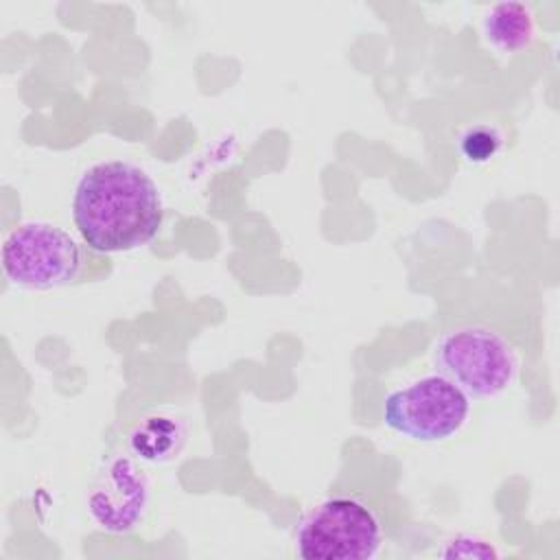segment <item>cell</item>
Listing matches in <instances>:
<instances>
[{"label":"cell","instance_id":"cell-1","mask_svg":"<svg viewBox=\"0 0 560 560\" xmlns=\"http://www.w3.org/2000/svg\"><path fill=\"white\" fill-rule=\"evenodd\" d=\"M72 219L94 252H129L149 243L164 219L155 182L136 164L103 162L77 184Z\"/></svg>","mask_w":560,"mask_h":560},{"label":"cell","instance_id":"cell-2","mask_svg":"<svg viewBox=\"0 0 560 560\" xmlns=\"http://www.w3.org/2000/svg\"><path fill=\"white\" fill-rule=\"evenodd\" d=\"M433 365L468 398H494L518 374L512 343L497 330L477 324L444 332L433 348Z\"/></svg>","mask_w":560,"mask_h":560},{"label":"cell","instance_id":"cell-3","mask_svg":"<svg viewBox=\"0 0 560 560\" xmlns=\"http://www.w3.org/2000/svg\"><path fill=\"white\" fill-rule=\"evenodd\" d=\"M381 542L378 516L354 497L322 501L295 532V547L304 560H368L376 556Z\"/></svg>","mask_w":560,"mask_h":560},{"label":"cell","instance_id":"cell-4","mask_svg":"<svg viewBox=\"0 0 560 560\" xmlns=\"http://www.w3.org/2000/svg\"><path fill=\"white\" fill-rule=\"evenodd\" d=\"M2 271L24 289L66 287L83 276L85 249L57 225L22 223L4 238Z\"/></svg>","mask_w":560,"mask_h":560},{"label":"cell","instance_id":"cell-5","mask_svg":"<svg viewBox=\"0 0 560 560\" xmlns=\"http://www.w3.org/2000/svg\"><path fill=\"white\" fill-rule=\"evenodd\" d=\"M468 411V396L442 374L422 376L383 400V422L418 442H440L455 435Z\"/></svg>","mask_w":560,"mask_h":560},{"label":"cell","instance_id":"cell-6","mask_svg":"<svg viewBox=\"0 0 560 560\" xmlns=\"http://www.w3.org/2000/svg\"><path fill=\"white\" fill-rule=\"evenodd\" d=\"M149 505V481L136 457L116 455L98 472L88 494L92 521L112 534L138 527Z\"/></svg>","mask_w":560,"mask_h":560},{"label":"cell","instance_id":"cell-7","mask_svg":"<svg viewBox=\"0 0 560 560\" xmlns=\"http://www.w3.org/2000/svg\"><path fill=\"white\" fill-rule=\"evenodd\" d=\"M188 440V427L173 413H149L127 435L129 453L149 464L173 462Z\"/></svg>","mask_w":560,"mask_h":560},{"label":"cell","instance_id":"cell-8","mask_svg":"<svg viewBox=\"0 0 560 560\" xmlns=\"http://www.w3.org/2000/svg\"><path fill=\"white\" fill-rule=\"evenodd\" d=\"M534 33V15L521 2L494 4L483 18V37L501 52H518L527 48Z\"/></svg>","mask_w":560,"mask_h":560},{"label":"cell","instance_id":"cell-9","mask_svg":"<svg viewBox=\"0 0 560 560\" xmlns=\"http://www.w3.org/2000/svg\"><path fill=\"white\" fill-rule=\"evenodd\" d=\"M501 147H503V136L499 133L497 127H490V125L468 127L459 136V153L464 155V160L472 164H483L492 160Z\"/></svg>","mask_w":560,"mask_h":560},{"label":"cell","instance_id":"cell-10","mask_svg":"<svg viewBox=\"0 0 560 560\" xmlns=\"http://www.w3.org/2000/svg\"><path fill=\"white\" fill-rule=\"evenodd\" d=\"M442 558H497L499 551L486 538L472 534H457L444 542L440 549Z\"/></svg>","mask_w":560,"mask_h":560}]
</instances>
